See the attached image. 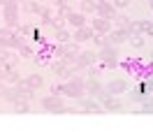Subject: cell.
Here are the masks:
<instances>
[{"instance_id":"obj_34","label":"cell","mask_w":153,"mask_h":132,"mask_svg":"<svg viewBox=\"0 0 153 132\" xmlns=\"http://www.w3.org/2000/svg\"><path fill=\"white\" fill-rule=\"evenodd\" d=\"M134 113H153V100H144Z\"/></svg>"},{"instance_id":"obj_1","label":"cell","mask_w":153,"mask_h":132,"mask_svg":"<svg viewBox=\"0 0 153 132\" xmlns=\"http://www.w3.org/2000/svg\"><path fill=\"white\" fill-rule=\"evenodd\" d=\"M86 95V86H84V76H72V79H65L63 84V97H72V100H81Z\"/></svg>"},{"instance_id":"obj_23","label":"cell","mask_w":153,"mask_h":132,"mask_svg":"<svg viewBox=\"0 0 153 132\" xmlns=\"http://www.w3.org/2000/svg\"><path fill=\"white\" fill-rule=\"evenodd\" d=\"M128 42H130V47H132V49H144V47H146V35H142V33H132V35L128 37Z\"/></svg>"},{"instance_id":"obj_19","label":"cell","mask_w":153,"mask_h":132,"mask_svg":"<svg viewBox=\"0 0 153 132\" xmlns=\"http://www.w3.org/2000/svg\"><path fill=\"white\" fill-rule=\"evenodd\" d=\"M53 39H56L58 44H67V42H72V28H58L53 33Z\"/></svg>"},{"instance_id":"obj_27","label":"cell","mask_w":153,"mask_h":132,"mask_svg":"<svg viewBox=\"0 0 153 132\" xmlns=\"http://www.w3.org/2000/svg\"><path fill=\"white\" fill-rule=\"evenodd\" d=\"M49 60H51V56H49L47 51H35V56H33V63H35L37 67L49 65Z\"/></svg>"},{"instance_id":"obj_37","label":"cell","mask_w":153,"mask_h":132,"mask_svg":"<svg viewBox=\"0 0 153 132\" xmlns=\"http://www.w3.org/2000/svg\"><path fill=\"white\" fill-rule=\"evenodd\" d=\"M111 2H114L116 10H125V7H130V2H132V0H111Z\"/></svg>"},{"instance_id":"obj_14","label":"cell","mask_w":153,"mask_h":132,"mask_svg":"<svg viewBox=\"0 0 153 132\" xmlns=\"http://www.w3.org/2000/svg\"><path fill=\"white\" fill-rule=\"evenodd\" d=\"M37 28V21H19V26H16V33H21L23 37H33V33Z\"/></svg>"},{"instance_id":"obj_31","label":"cell","mask_w":153,"mask_h":132,"mask_svg":"<svg viewBox=\"0 0 153 132\" xmlns=\"http://www.w3.org/2000/svg\"><path fill=\"white\" fill-rule=\"evenodd\" d=\"M81 14H95V7H97V0H81Z\"/></svg>"},{"instance_id":"obj_38","label":"cell","mask_w":153,"mask_h":132,"mask_svg":"<svg viewBox=\"0 0 153 132\" xmlns=\"http://www.w3.org/2000/svg\"><path fill=\"white\" fill-rule=\"evenodd\" d=\"M51 93H53V95H63V84H58V81H56V84L51 86Z\"/></svg>"},{"instance_id":"obj_24","label":"cell","mask_w":153,"mask_h":132,"mask_svg":"<svg viewBox=\"0 0 153 132\" xmlns=\"http://www.w3.org/2000/svg\"><path fill=\"white\" fill-rule=\"evenodd\" d=\"M12 35L10 28H0V49H12Z\"/></svg>"},{"instance_id":"obj_18","label":"cell","mask_w":153,"mask_h":132,"mask_svg":"<svg viewBox=\"0 0 153 132\" xmlns=\"http://www.w3.org/2000/svg\"><path fill=\"white\" fill-rule=\"evenodd\" d=\"M23 84L28 86V88H33V90H39V88L44 86V79H42L39 74H35V72H33V74L23 76Z\"/></svg>"},{"instance_id":"obj_3","label":"cell","mask_w":153,"mask_h":132,"mask_svg":"<svg viewBox=\"0 0 153 132\" xmlns=\"http://www.w3.org/2000/svg\"><path fill=\"white\" fill-rule=\"evenodd\" d=\"M39 107L49 113H65V102H63V95H44L39 100Z\"/></svg>"},{"instance_id":"obj_10","label":"cell","mask_w":153,"mask_h":132,"mask_svg":"<svg viewBox=\"0 0 153 132\" xmlns=\"http://www.w3.org/2000/svg\"><path fill=\"white\" fill-rule=\"evenodd\" d=\"M19 63H21L19 51H10V49H5V58H2L0 65L5 67V70H14V67H19Z\"/></svg>"},{"instance_id":"obj_22","label":"cell","mask_w":153,"mask_h":132,"mask_svg":"<svg viewBox=\"0 0 153 132\" xmlns=\"http://www.w3.org/2000/svg\"><path fill=\"white\" fill-rule=\"evenodd\" d=\"M23 10L28 12V14H35V16H39V12L44 10V5H42L39 0H26V2H23Z\"/></svg>"},{"instance_id":"obj_39","label":"cell","mask_w":153,"mask_h":132,"mask_svg":"<svg viewBox=\"0 0 153 132\" xmlns=\"http://www.w3.org/2000/svg\"><path fill=\"white\" fill-rule=\"evenodd\" d=\"M65 113H81V107H65Z\"/></svg>"},{"instance_id":"obj_42","label":"cell","mask_w":153,"mask_h":132,"mask_svg":"<svg viewBox=\"0 0 153 132\" xmlns=\"http://www.w3.org/2000/svg\"><path fill=\"white\" fill-rule=\"evenodd\" d=\"M19 2H21V5H23V2H26V0H19Z\"/></svg>"},{"instance_id":"obj_21","label":"cell","mask_w":153,"mask_h":132,"mask_svg":"<svg viewBox=\"0 0 153 132\" xmlns=\"http://www.w3.org/2000/svg\"><path fill=\"white\" fill-rule=\"evenodd\" d=\"M144 95H146V100H153V76L149 79H139V86H137Z\"/></svg>"},{"instance_id":"obj_41","label":"cell","mask_w":153,"mask_h":132,"mask_svg":"<svg viewBox=\"0 0 153 132\" xmlns=\"http://www.w3.org/2000/svg\"><path fill=\"white\" fill-rule=\"evenodd\" d=\"M149 63H153V49H151V53H149Z\"/></svg>"},{"instance_id":"obj_4","label":"cell","mask_w":153,"mask_h":132,"mask_svg":"<svg viewBox=\"0 0 153 132\" xmlns=\"http://www.w3.org/2000/svg\"><path fill=\"white\" fill-rule=\"evenodd\" d=\"M79 107H81V113H105L102 102L97 97H93V95H84L79 100Z\"/></svg>"},{"instance_id":"obj_11","label":"cell","mask_w":153,"mask_h":132,"mask_svg":"<svg viewBox=\"0 0 153 132\" xmlns=\"http://www.w3.org/2000/svg\"><path fill=\"white\" fill-rule=\"evenodd\" d=\"M65 19H67V28H72V30L86 26V14H81V12H70Z\"/></svg>"},{"instance_id":"obj_8","label":"cell","mask_w":153,"mask_h":132,"mask_svg":"<svg viewBox=\"0 0 153 132\" xmlns=\"http://www.w3.org/2000/svg\"><path fill=\"white\" fill-rule=\"evenodd\" d=\"M105 88H107V93H109V95H125L128 90H130V84H128L125 79L118 76V79H111Z\"/></svg>"},{"instance_id":"obj_32","label":"cell","mask_w":153,"mask_h":132,"mask_svg":"<svg viewBox=\"0 0 153 132\" xmlns=\"http://www.w3.org/2000/svg\"><path fill=\"white\" fill-rule=\"evenodd\" d=\"M130 16H125V14H116L114 16V21H111V23H114L116 28H128V23H130Z\"/></svg>"},{"instance_id":"obj_35","label":"cell","mask_w":153,"mask_h":132,"mask_svg":"<svg viewBox=\"0 0 153 132\" xmlns=\"http://www.w3.org/2000/svg\"><path fill=\"white\" fill-rule=\"evenodd\" d=\"M14 100H19V95H16V88H7V93H5V97H2V102H14Z\"/></svg>"},{"instance_id":"obj_33","label":"cell","mask_w":153,"mask_h":132,"mask_svg":"<svg viewBox=\"0 0 153 132\" xmlns=\"http://www.w3.org/2000/svg\"><path fill=\"white\" fill-rule=\"evenodd\" d=\"M142 33L146 37H153V21L151 19H142Z\"/></svg>"},{"instance_id":"obj_43","label":"cell","mask_w":153,"mask_h":132,"mask_svg":"<svg viewBox=\"0 0 153 132\" xmlns=\"http://www.w3.org/2000/svg\"><path fill=\"white\" fill-rule=\"evenodd\" d=\"M146 2H149V0H146Z\"/></svg>"},{"instance_id":"obj_44","label":"cell","mask_w":153,"mask_h":132,"mask_svg":"<svg viewBox=\"0 0 153 132\" xmlns=\"http://www.w3.org/2000/svg\"><path fill=\"white\" fill-rule=\"evenodd\" d=\"M51 2H53V0H51Z\"/></svg>"},{"instance_id":"obj_36","label":"cell","mask_w":153,"mask_h":132,"mask_svg":"<svg viewBox=\"0 0 153 132\" xmlns=\"http://www.w3.org/2000/svg\"><path fill=\"white\" fill-rule=\"evenodd\" d=\"M91 42H93V44H95L97 49L107 47V37H105V35H97V33H95V35H93V39H91Z\"/></svg>"},{"instance_id":"obj_15","label":"cell","mask_w":153,"mask_h":132,"mask_svg":"<svg viewBox=\"0 0 153 132\" xmlns=\"http://www.w3.org/2000/svg\"><path fill=\"white\" fill-rule=\"evenodd\" d=\"M49 67H51V72H53L56 76L65 79V70H67V65H65V60H63V58H51V60H49Z\"/></svg>"},{"instance_id":"obj_30","label":"cell","mask_w":153,"mask_h":132,"mask_svg":"<svg viewBox=\"0 0 153 132\" xmlns=\"http://www.w3.org/2000/svg\"><path fill=\"white\" fill-rule=\"evenodd\" d=\"M12 109H14V113H30V107L26 100H14L12 102Z\"/></svg>"},{"instance_id":"obj_20","label":"cell","mask_w":153,"mask_h":132,"mask_svg":"<svg viewBox=\"0 0 153 132\" xmlns=\"http://www.w3.org/2000/svg\"><path fill=\"white\" fill-rule=\"evenodd\" d=\"M102 107H105V111H118V109H121L118 95H107L105 100H102Z\"/></svg>"},{"instance_id":"obj_7","label":"cell","mask_w":153,"mask_h":132,"mask_svg":"<svg viewBox=\"0 0 153 132\" xmlns=\"http://www.w3.org/2000/svg\"><path fill=\"white\" fill-rule=\"evenodd\" d=\"M88 26H91L93 33H97V35H107L109 30L114 28V23H111L109 19H102V16H97V14H93V19H91Z\"/></svg>"},{"instance_id":"obj_9","label":"cell","mask_w":153,"mask_h":132,"mask_svg":"<svg viewBox=\"0 0 153 132\" xmlns=\"http://www.w3.org/2000/svg\"><path fill=\"white\" fill-rule=\"evenodd\" d=\"M97 63V51H81L79 60H76V70H86V67Z\"/></svg>"},{"instance_id":"obj_17","label":"cell","mask_w":153,"mask_h":132,"mask_svg":"<svg viewBox=\"0 0 153 132\" xmlns=\"http://www.w3.org/2000/svg\"><path fill=\"white\" fill-rule=\"evenodd\" d=\"M84 86H86V95H97V93H100V88H102V84H100L97 76H88V79H84Z\"/></svg>"},{"instance_id":"obj_40","label":"cell","mask_w":153,"mask_h":132,"mask_svg":"<svg viewBox=\"0 0 153 132\" xmlns=\"http://www.w3.org/2000/svg\"><path fill=\"white\" fill-rule=\"evenodd\" d=\"M7 88H10V86L5 84V81H0V100L5 97V93H7Z\"/></svg>"},{"instance_id":"obj_5","label":"cell","mask_w":153,"mask_h":132,"mask_svg":"<svg viewBox=\"0 0 153 132\" xmlns=\"http://www.w3.org/2000/svg\"><path fill=\"white\" fill-rule=\"evenodd\" d=\"M107 37V44H111V47H121L123 42H128V37H130V30L128 28H111L109 33L105 35Z\"/></svg>"},{"instance_id":"obj_26","label":"cell","mask_w":153,"mask_h":132,"mask_svg":"<svg viewBox=\"0 0 153 132\" xmlns=\"http://www.w3.org/2000/svg\"><path fill=\"white\" fill-rule=\"evenodd\" d=\"M128 100L132 104H142L144 100H146V95H144L139 88H130V90H128Z\"/></svg>"},{"instance_id":"obj_25","label":"cell","mask_w":153,"mask_h":132,"mask_svg":"<svg viewBox=\"0 0 153 132\" xmlns=\"http://www.w3.org/2000/svg\"><path fill=\"white\" fill-rule=\"evenodd\" d=\"M19 10H21L19 0H5V5H2V14H19Z\"/></svg>"},{"instance_id":"obj_12","label":"cell","mask_w":153,"mask_h":132,"mask_svg":"<svg viewBox=\"0 0 153 132\" xmlns=\"http://www.w3.org/2000/svg\"><path fill=\"white\" fill-rule=\"evenodd\" d=\"M93 35H95V33H93V28H91V26H81V28H76V30H72V39H74V42H88V39H93Z\"/></svg>"},{"instance_id":"obj_13","label":"cell","mask_w":153,"mask_h":132,"mask_svg":"<svg viewBox=\"0 0 153 132\" xmlns=\"http://www.w3.org/2000/svg\"><path fill=\"white\" fill-rule=\"evenodd\" d=\"M67 26V19H65V14H60V12H56L53 16H51V21H49V26H44L47 30H51V33H56L58 28H65Z\"/></svg>"},{"instance_id":"obj_2","label":"cell","mask_w":153,"mask_h":132,"mask_svg":"<svg viewBox=\"0 0 153 132\" xmlns=\"http://www.w3.org/2000/svg\"><path fill=\"white\" fill-rule=\"evenodd\" d=\"M97 63H100L102 67H109V70L118 67V47L107 44V47L97 49Z\"/></svg>"},{"instance_id":"obj_29","label":"cell","mask_w":153,"mask_h":132,"mask_svg":"<svg viewBox=\"0 0 153 132\" xmlns=\"http://www.w3.org/2000/svg\"><path fill=\"white\" fill-rule=\"evenodd\" d=\"M16 51H19L21 58H33V56H35V49L30 47V39H28V42H23V44H21Z\"/></svg>"},{"instance_id":"obj_16","label":"cell","mask_w":153,"mask_h":132,"mask_svg":"<svg viewBox=\"0 0 153 132\" xmlns=\"http://www.w3.org/2000/svg\"><path fill=\"white\" fill-rule=\"evenodd\" d=\"M14 88H16V95H19V100H26V102H30V100H33V95H35V90H33V88H28V86L23 84V79H21V81L14 86Z\"/></svg>"},{"instance_id":"obj_6","label":"cell","mask_w":153,"mask_h":132,"mask_svg":"<svg viewBox=\"0 0 153 132\" xmlns=\"http://www.w3.org/2000/svg\"><path fill=\"white\" fill-rule=\"evenodd\" d=\"M95 14H97V16H102V19H109V21H114V16L118 14V10L114 7V2H111V0H97Z\"/></svg>"},{"instance_id":"obj_28","label":"cell","mask_w":153,"mask_h":132,"mask_svg":"<svg viewBox=\"0 0 153 132\" xmlns=\"http://www.w3.org/2000/svg\"><path fill=\"white\" fill-rule=\"evenodd\" d=\"M21 81V74H19V70L14 67V70H7V74H5V84H10V86H16Z\"/></svg>"}]
</instances>
